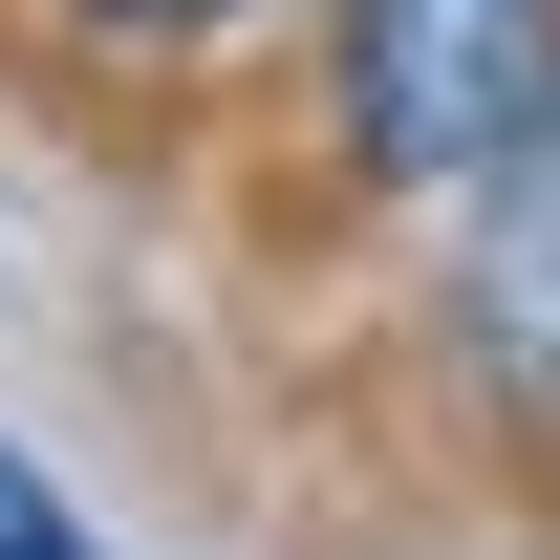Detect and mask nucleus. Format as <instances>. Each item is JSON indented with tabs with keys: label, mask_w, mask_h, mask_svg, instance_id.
<instances>
[{
	"label": "nucleus",
	"mask_w": 560,
	"mask_h": 560,
	"mask_svg": "<svg viewBox=\"0 0 560 560\" xmlns=\"http://www.w3.org/2000/svg\"><path fill=\"white\" fill-rule=\"evenodd\" d=\"M324 130H346L366 195H495L560 130V0H346Z\"/></svg>",
	"instance_id": "obj_1"
},
{
	"label": "nucleus",
	"mask_w": 560,
	"mask_h": 560,
	"mask_svg": "<svg viewBox=\"0 0 560 560\" xmlns=\"http://www.w3.org/2000/svg\"><path fill=\"white\" fill-rule=\"evenodd\" d=\"M86 44H130V66H195V44H237V22H280V0H66Z\"/></svg>",
	"instance_id": "obj_3"
},
{
	"label": "nucleus",
	"mask_w": 560,
	"mask_h": 560,
	"mask_svg": "<svg viewBox=\"0 0 560 560\" xmlns=\"http://www.w3.org/2000/svg\"><path fill=\"white\" fill-rule=\"evenodd\" d=\"M453 346H475L495 431H539V453H560V130H539V151L475 195V259H453Z\"/></svg>",
	"instance_id": "obj_2"
},
{
	"label": "nucleus",
	"mask_w": 560,
	"mask_h": 560,
	"mask_svg": "<svg viewBox=\"0 0 560 560\" xmlns=\"http://www.w3.org/2000/svg\"><path fill=\"white\" fill-rule=\"evenodd\" d=\"M0 560H86V517H66L44 475H22V453H0Z\"/></svg>",
	"instance_id": "obj_4"
}]
</instances>
